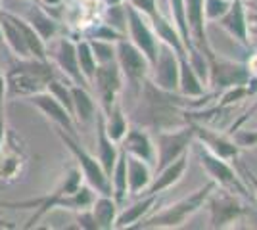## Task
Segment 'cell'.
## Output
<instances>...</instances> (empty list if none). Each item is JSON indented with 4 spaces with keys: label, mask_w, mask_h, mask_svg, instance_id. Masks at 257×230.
I'll return each mask as SVG.
<instances>
[{
    "label": "cell",
    "mask_w": 257,
    "mask_h": 230,
    "mask_svg": "<svg viewBox=\"0 0 257 230\" xmlns=\"http://www.w3.org/2000/svg\"><path fill=\"white\" fill-rule=\"evenodd\" d=\"M150 23L160 43L171 46L173 52L179 56V58H181V56H188L186 54V48H184V44H182V41H181V35L177 31V27H175L171 22H167L160 12H158L154 18H150Z\"/></svg>",
    "instance_id": "obj_24"
},
{
    "label": "cell",
    "mask_w": 257,
    "mask_h": 230,
    "mask_svg": "<svg viewBox=\"0 0 257 230\" xmlns=\"http://www.w3.org/2000/svg\"><path fill=\"white\" fill-rule=\"evenodd\" d=\"M184 2V12H186V23H188V31L192 39L194 46L204 54L205 58H213V52L207 43V35H205V16H204V0H182Z\"/></svg>",
    "instance_id": "obj_15"
},
{
    "label": "cell",
    "mask_w": 257,
    "mask_h": 230,
    "mask_svg": "<svg viewBox=\"0 0 257 230\" xmlns=\"http://www.w3.org/2000/svg\"><path fill=\"white\" fill-rule=\"evenodd\" d=\"M125 18H127V27L128 35H131V43L139 48L142 54L148 58L150 66L156 62V56H158V48H160V41L154 33L150 25V20L140 14L139 10H135L133 6L125 8Z\"/></svg>",
    "instance_id": "obj_9"
},
{
    "label": "cell",
    "mask_w": 257,
    "mask_h": 230,
    "mask_svg": "<svg viewBox=\"0 0 257 230\" xmlns=\"http://www.w3.org/2000/svg\"><path fill=\"white\" fill-rule=\"evenodd\" d=\"M50 58H52V64L56 66V69L60 71V75H64L69 83L90 88V85L85 81V77H83L81 69H79L75 41H71L69 37L54 39L52 48L48 46V60Z\"/></svg>",
    "instance_id": "obj_8"
},
{
    "label": "cell",
    "mask_w": 257,
    "mask_h": 230,
    "mask_svg": "<svg viewBox=\"0 0 257 230\" xmlns=\"http://www.w3.org/2000/svg\"><path fill=\"white\" fill-rule=\"evenodd\" d=\"M75 48H77V62H79V69H81V73L85 77V81L90 85V81H92V77L96 73V58L92 54V50H90V44L86 39H81V41H77L75 43Z\"/></svg>",
    "instance_id": "obj_31"
},
{
    "label": "cell",
    "mask_w": 257,
    "mask_h": 230,
    "mask_svg": "<svg viewBox=\"0 0 257 230\" xmlns=\"http://www.w3.org/2000/svg\"><path fill=\"white\" fill-rule=\"evenodd\" d=\"M219 25L232 35L238 43L247 44V20L242 0H232L225 16L219 18Z\"/></svg>",
    "instance_id": "obj_21"
},
{
    "label": "cell",
    "mask_w": 257,
    "mask_h": 230,
    "mask_svg": "<svg viewBox=\"0 0 257 230\" xmlns=\"http://www.w3.org/2000/svg\"><path fill=\"white\" fill-rule=\"evenodd\" d=\"M186 167H188V155L184 152L182 155H179L173 163L165 165L163 169L158 171V176L152 178L150 186L144 190V194H160V192L167 190L169 186H173L175 182L181 180V176L184 175Z\"/></svg>",
    "instance_id": "obj_20"
},
{
    "label": "cell",
    "mask_w": 257,
    "mask_h": 230,
    "mask_svg": "<svg viewBox=\"0 0 257 230\" xmlns=\"http://www.w3.org/2000/svg\"><path fill=\"white\" fill-rule=\"evenodd\" d=\"M90 211L94 215V220L98 224V230H109L115 226V219L119 213V203L113 199V196L98 194L94 203L90 205Z\"/></svg>",
    "instance_id": "obj_26"
},
{
    "label": "cell",
    "mask_w": 257,
    "mask_h": 230,
    "mask_svg": "<svg viewBox=\"0 0 257 230\" xmlns=\"http://www.w3.org/2000/svg\"><path fill=\"white\" fill-rule=\"evenodd\" d=\"M207 81L215 88H230L236 85H247L249 81V71L244 66H238L232 62L209 58V77Z\"/></svg>",
    "instance_id": "obj_14"
},
{
    "label": "cell",
    "mask_w": 257,
    "mask_h": 230,
    "mask_svg": "<svg viewBox=\"0 0 257 230\" xmlns=\"http://www.w3.org/2000/svg\"><path fill=\"white\" fill-rule=\"evenodd\" d=\"M240 171H242V175H244V178H246L247 182L251 184V192H253V197L257 199V176L247 169L246 165H240Z\"/></svg>",
    "instance_id": "obj_36"
},
{
    "label": "cell",
    "mask_w": 257,
    "mask_h": 230,
    "mask_svg": "<svg viewBox=\"0 0 257 230\" xmlns=\"http://www.w3.org/2000/svg\"><path fill=\"white\" fill-rule=\"evenodd\" d=\"M232 0H204V16L207 20H219L230 8Z\"/></svg>",
    "instance_id": "obj_33"
},
{
    "label": "cell",
    "mask_w": 257,
    "mask_h": 230,
    "mask_svg": "<svg viewBox=\"0 0 257 230\" xmlns=\"http://www.w3.org/2000/svg\"><path fill=\"white\" fill-rule=\"evenodd\" d=\"M171 4V14H173V22L175 27L181 35V41L186 48V54L190 56L194 52H198V48L194 46L192 39H190V31H188V23H186V12H184V2L182 0H169Z\"/></svg>",
    "instance_id": "obj_30"
},
{
    "label": "cell",
    "mask_w": 257,
    "mask_h": 230,
    "mask_svg": "<svg viewBox=\"0 0 257 230\" xmlns=\"http://www.w3.org/2000/svg\"><path fill=\"white\" fill-rule=\"evenodd\" d=\"M121 142H123L121 148L127 153L146 161L148 165H156V146H154L150 134L146 131H142L139 127H133L127 131Z\"/></svg>",
    "instance_id": "obj_17"
},
{
    "label": "cell",
    "mask_w": 257,
    "mask_h": 230,
    "mask_svg": "<svg viewBox=\"0 0 257 230\" xmlns=\"http://www.w3.org/2000/svg\"><path fill=\"white\" fill-rule=\"evenodd\" d=\"M29 165V152L23 144L22 136L8 127L4 142L0 148V180L16 182L23 176Z\"/></svg>",
    "instance_id": "obj_4"
},
{
    "label": "cell",
    "mask_w": 257,
    "mask_h": 230,
    "mask_svg": "<svg viewBox=\"0 0 257 230\" xmlns=\"http://www.w3.org/2000/svg\"><path fill=\"white\" fill-rule=\"evenodd\" d=\"M58 73L60 71L50 60L16 58L4 73L8 98H29L37 92H43L48 87L50 79Z\"/></svg>",
    "instance_id": "obj_1"
},
{
    "label": "cell",
    "mask_w": 257,
    "mask_h": 230,
    "mask_svg": "<svg viewBox=\"0 0 257 230\" xmlns=\"http://www.w3.org/2000/svg\"><path fill=\"white\" fill-rule=\"evenodd\" d=\"M109 182H111V196L117 203H123L128 194L127 186V152L123 148H119L117 161L113 165V171L109 175Z\"/></svg>",
    "instance_id": "obj_28"
},
{
    "label": "cell",
    "mask_w": 257,
    "mask_h": 230,
    "mask_svg": "<svg viewBox=\"0 0 257 230\" xmlns=\"http://www.w3.org/2000/svg\"><path fill=\"white\" fill-rule=\"evenodd\" d=\"M194 127V136L200 138V142L204 144L209 152L219 155L225 161H234L240 153V146L232 142L230 138H226L219 132H213L211 129H205L202 125H192Z\"/></svg>",
    "instance_id": "obj_16"
},
{
    "label": "cell",
    "mask_w": 257,
    "mask_h": 230,
    "mask_svg": "<svg viewBox=\"0 0 257 230\" xmlns=\"http://www.w3.org/2000/svg\"><path fill=\"white\" fill-rule=\"evenodd\" d=\"M90 44V50L96 58V64H107L115 60V43L102 41V39H86Z\"/></svg>",
    "instance_id": "obj_32"
},
{
    "label": "cell",
    "mask_w": 257,
    "mask_h": 230,
    "mask_svg": "<svg viewBox=\"0 0 257 230\" xmlns=\"http://www.w3.org/2000/svg\"><path fill=\"white\" fill-rule=\"evenodd\" d=\"M25 102H29L31 106H35L46 119L52 121L56 127H62L65 132L77 136V123H75V119H73V115L65 110L64 106L54 98L48 90L37 92V94H33L29 98H25Z\"/></svg>",
    "instance_id": "obj_12"
},
{
    "label": "cell",
    "mask_w": 257,
    "mask_h": 230,
    "mask_svg": "<svg viewBox=\"0 0 257 230\" xmlns=\"http://www.w3.org/2000/svg\"><path fill=\"white\" fill-rule=\"evenodd\" d=\"M179 90L184 96H202L204 83L196 75L192 64L188 62V56L179 58Z\"/></svg>",
    "instance_id": "obj_27"
},
{
    "label": "cell",
    "mask_w": 257,
    "mask_h": 230,
    "mask_svg": "<svg viewBox=\"0 0 257 230\" xmlns=\"http://www.w3.org/2000/svg\"><path fill=\"white\" fill-rule=\"evenodd\" d=\"M77 226L85 230H98V224L94 220V215L90 209H83V211H77Z\"/></svg>",
    "instance_id": "obj_35"
},
{
    "label": "cell",
    "mask_w": 257,
    "mask_h": 230,
    "mask_svg": "<svg viewBox=\"0 0 257 230\" xmlns=\"http://www.w3.org/2000/svg\"><path fill=\"white\" fill-rule=\"evenodd\" d=\"M6 98H8V92H6V77L0 71V115L6 111Z\"/></svg>",
    "instance_id": "obj_37"
},
{
    "label": "cell",
    "mask_w": 257,
    "mask_h": 230,
    "mask_svg": "<svg viewBox=\"0 0 257 230\" xmlns=\"http://www.w3.org/2000/svg\"><path fill=\"white\" fill-rule=\"evenodd\" d=\"M106 2V6H115V4H121L123 0H104Z\"/></svg>",
    "instance_id": "obj_40"
},
{
    "label": "cell",
    "mask_w": 257,
    "mask_h": 230,
    "mask_svg": "<svg viewBox=\"0 0 257 230\" xmlns=\"http://www.w3.org/2000/svg\"><path fill=\"white\" fill-rule=\"evenodd\" d=\"M90 87L94 88L98 96V108L104 111H109L117 104V94L123 88V75L119 69L117 62H107L98 64L96 73L90 81Z\"/></svg>",
    "instance_id": "obj_6"
},
{
    "label": "cell",
    "mask_w": 257,
    "mask_h": 230,
    "mask_svg": "<svg viewBox=\"0 0 257 230\" xmlns=\"http://www.w3.org/2000/svg\"><path fill=\"white\" fill-rule=\"evenodd\" d=\"M128 6H133L135 10H139L140 14H144L148 20L154 18L158 14V4L156 0H125Z\"/></svg>",
    "instance_id": "obj_34"
},
{
    "label": "cell",
    "mask_w": 257,
    "mask_h": 230,
    "mask_svg": "<svg viewBox=\"0 0 257 230\" xmlns=\"http://www.w3.org/2000/svg\"><path fill=\"white\" fill-rule=\"evenodd\" d=\"M198 155H200V161H202V165L205 167V171L209 173L215 184H221L230 192H238L247 199L253 197V194L247 190L246 184L240 180V175H236L234 169L230 167V161H225L219 155H215L213 152H209L204 144L198 146Z\"/></svg>",
    "instance_id": "obj_7"
},
{
    "label": "cell",
    "mask_w": 257,
    "mask_h": 230,
    "mask_svg": "<svg viewBox=\"0 0 257 230\" xmlns=\"http://www.w3.org/2000/svg\"><path fill=\"white\" fill-rule=\"evenodd\" d=\"M194 127L182 129L177 132L160 131L158 134V146H156V173L165 165L173 163L179 155L186 152V146L192 142Z\"/></svg>",
    "instance_id": "obj_10"
},
{
    "label": "cell",
    "mask_w": 257,
    "mask_h": 230,
    "mask_svg": "<svg viewBox=\"0 0 257 230\" xmlns=\"http://www.w3.org/2000/svg\"><path fill=\"white\" fill-rule=\"evenodd\" d=\"M0 228H16V224H12V222H8V220L0 219Z\"/></svg>",
    "instance_id": "obj_39"
},
{
    "label": "cell",
    "mask_w": 257,
    "mask_h": 230,
    "mask_svg": "<svg viewBox=\"0 0 257 230\" xmlns=\"http://www.w3.org/2000/svg\"><path fill=\"white\" fill-rule=\"evenodd\" d=\"M156 201H158V194H144V197L140 201L133 203L131 207L123 209L121 213H117L113 228H133L139 220H142L144 215L150 213L152 207L156 205Z\"/></svg>",
    "instance_id": "obj_25"
},
{
    "label": "cell",
    "mask_w": 257,
    "mask_h": 230,
    "mask_svg": "<svg viewBox=\"0 0 257 230\" xmlns=\"http://www.w3.org/2000/svg\"><path fill=\"white\" fill-rule=\"evenodd\" d=\"M96 148H98V161L102 165L104 173L107 176L111 175L113 171V165L117 161V155H119V146L117 142H113L106 132V127H104V113L102 110L98 108L96 111Z\"/></svg>",
    "instance_id": "obj_18"
},
{
    "label": "cell",
    "mask_w": 257,
    "mask_h": 230,
    "mask_svg": "<svg viewBox=\"0 0 257 230\" xmlns=\"http://www.w3.org/2000/svg\"><path fill=\"white\" fill-rule=\"evenodd\" d=\"M209 209H211V228L215 230L230 226L234 220H238L246 213V207L238 201L234 192L230 194V190L215 194L209 199Z\"/></svg>",
    "instance_id": "obj_13"
},
{
    "label": "cell",
    "mask_w": 257,
    "mask_h": 230,
    "mask_svg": "<svg viewBox=\"0 0 257 230\" xmlns=\"http://www.w3.org/2000/svg\"><path fill=\"white\" fill-rule=\"evenodd\" d=\"M152 171L150 165L146 161H142L139 157L127 153V186L131 196H137L140 192H144L150 186L152 182Z\"/></svg>",
    "instance_id": "obj_23"
},
{
    "label": "cell",
    "mask_w": 257,
    "mask_h": 230,
    "mask_svg": "<svg viewBox=\"0 0 257 230\" xmlns=\"http://www.w3.org/2000/svg\"><path fill=\"white\" fill-rule=\"evenodd\" d=\"M115 62H117L121 75L128 83V87L135 92H140V88L146 81V75L150 71L148 58L140 52L131 41L119 39L115 43Z\"/></svg>",
    "instance_id": "obj_5"
},
{
    "label": "cell",
    "mask_w": 257,
    "mask_h": 230,
    "mask_svg": "<svg viewBox=\"0 0 257 230\" xmlns=\"http://www.w3.org/2000/svg\"><path fill=\"white\" fill-rule=\"evenodd\" d=\"M102 113H104V111H102ZM104 127H106L107 136L117 144L121 142L123 136L127 134L128 123H127V117H125V113H123V110H121L119 104H115L111 110L104 113Z\"/></svg>",
    "instance_id": "obj_29"
},
{
    "label": "cell",
    "mask_w": 257,
    "mask_h": 230,
    "mask_svg": "<svg viewBox=\"0 0 257 230\" xmlns=\"http://www.w3.org/2000/svg\"><path fill=\"white\" fill-rule=\"evenodd\" d=\"M215 186L217 184H215L213 180H209L204 188L196 190L192 196L182 197L181 201L173 203L171 207L163 209L158 215H152V217H148L142 222L139 220L133 228H179V226H182L186 222V219H190L194 213L204 205V201L211 196Z\"/></svg>",
    "instance_id": "obj_2"
},
{
    "label": "cell",
    "mask_w": 257,
    "mask_h": 230,
    "mask_svg": "<svg viewBox=\"0 0 257 230\" xmlns=\"http://www.w3.org/2000/svg\"><path fill=\"white\" fill-rule=\"evenodd\" d=\"M56 134L58 138L64 142V146L71 152V155L75 157L77 167L81 171V175L85 178V182L92 188L96 194H104V196H111V182H109V176L104 173L102 165L98 161V157H94L92 153H88L79 144L77 136L65 132L62 127H56Z\"/></svg>",
    "instance_id": "obj_3"
},
{
    "label": "cell",
    "mask_w": 257,
    "mask_h": 230,
    "mask_svg": "<svg viewBox=\"0 0 257 230\" xmlns=\"http://www.w3.org/2000/svg\"><path fill=\"white\" fill-rule=\"evenodd\" d=\"M154 67V83L163 92L179 90V56L173 52L171 46L160 43Z\"/></svg>",
    "instance_id": "obj_11"
},
{
    "label": "cell",
    "mask_w": 257,
    "mask_h": 230,
    "mask_svg": "<svg viewBox=\"0 0 257 230\" xmlns=\"http://www.w3.org/2000/svg\"><path fill=\"white\" fill-rule=\"evenodd\" d=\"M6 131H8V125H6V113H2V115H0V148H2V142H4Z\"/></svg>",
    "instance_id": "obj_38"
},
{
    "label": "cell",
    "mask_w": 257,
    "mask_h": 230,
    "mask_svg": "<svg viewBox=\"0 0 257 230\" xmlns=\"http://www.w3.org/2000/svg\"><path fill=\"white\" fill-rule=\"evenodd\" d=\"M25 20L29 22L33 29L41 35L46 44H50L58 37V31H60V25L58 22L50 16V12L44 8L41 2H35L33 6H29V10L25 14Z\"/></svg>",
    "instance_id": "obj_19"
},
{
    "label": "cell",
    "mask_w": 257,
    "mask_h": 230,
    "mask_svg": "<svg viewBox=\"0 0 257 230\" xmlns=\"http://www.w3.org/2000/svg\"><path fill=\"white\" fill-rule=\"evenodd\" d=\"M71 98H73V119L79 125H88L96 117L98 102L88 92L86 87L71 83Z\"/></svg>",
    "instance_id": "obj_22"
},
{
    "label": "cell",
    "mask_w": 257,
    "mask_h": 230,
    "mask_svg": "<svg viewBox=\"0 0 257 230\" xmlns=\"http://www.w3.org/2000/svg\"><path fill=\"white\" fill-rule=\"evenodd\" d=\"M0 43H2V27H0Z\"/></svg>",
    "instance_id": "obj_41"
}]
</instances>
